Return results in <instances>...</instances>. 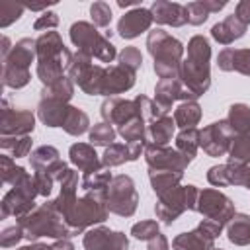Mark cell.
<instances>
[{
	"mask_svg": "<svg viewBox=\"0 0 250 250\" xmlns=\"http://www.w3.org/2000/svg\"><path fill=\"white\" fill-rule=\"evenodd\" d=\"M150 23V12L139 8L129 14H125L119 21V33L121 37H135L141 33V29H146Z\"/></svg>",
	"mask_w": 250,
	"mask_h": 250,
	"instance_id": "cell-1",
	"label": "cell"
},
{
	"mask_svg": "<svg viewBox=\"0 0 250 250\" xmlns=\"http://www.w3.org/2000/svg\"><path fill=\"white\" fill-rule=\"evenodd\" d=\"M152 14L158 21L162 23H174V25H180L182 21H178L174 16H184L186 10L180 6V4H170V2H156L152 4Z\"/></svg>",
	"mask_w": 250,
	"mask_h": 250,
	"instance_id": "cell-2",
	"label": "cell"
},
{
	"mask_svg": "<svg viewBox=\"0 0 250 250\" xmlns=\"http://www.w3.org/2000/svg\"><path fill=\"white\" fill-rule=\"evenodd\" d=\"M236 16H242L244 21H250V2H242V4L238 6Z\"/></svg>",
	"mask_w": 250,
	"mask_h": 250,
	"instance_id": "cell-6",
	"label": "cell"
},
{
	"mask_svg": "<svg viewBox=\"0 0 250 250\" xmlns=\"http://www.w3.org/2000/svg\"><path fill=\"white\" fill-rule=\"evenodd\" d=\"M92 16H96V21L100 25H105L111 20V12H109V8L104 2H98V4L92 6Z\"/></svg>",
	"mask_w": 250,
	"mask_h": 250,
	"instance_id": "cell-4",
	"label": "cell"
},
{
	"mask_svg": "<svg viewBox=\"0 0 250 250\" xmlns=\"http://www.w3.org/2000/svg\"><path fill=\"white\" fill-rule=\"evenodd\" d=\"M229 238L232 242H238V244H244L250 240V219L240 215L234 219V223L230 225L229 229Z\"/></svg>",
	"mask_w": 250,
	"mask_h": 250,
	"instance_id": "cell-3",
	"label": "cell"
},
{
	"mask_svg": "<svg viewBox=\"0 0 250 250\" xmlns=\"http://www.w3.org/2000/svg\"><path fill=\"white\" fill-rule=\"evenodd\" d=\"M111 139H113V133H111L109 127H104L102 133H100V129H94L92 131V141H96V143H107Z\"/></svg>",
	"mask_w": 250,
	"mask_h": 250,
	"instance_id": "cell-5",
	"label": "cell"
}]
</instances>
